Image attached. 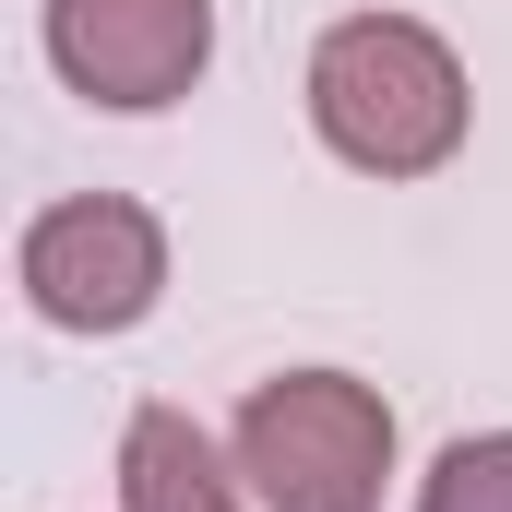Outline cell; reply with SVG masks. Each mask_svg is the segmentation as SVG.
Here are the masks:
<instances>
[{"label":"cell","instance_id":"4","mask_svg":"<svg viewBox=\"0 0 512 512\" xmlns=\"http://www.w3.org/2000/svg\"><path fill=\"white\" fill-rule=\"evenodd\" d=\"M48 60L96 108H179L215 60V0H48Z\"/></svg>","mask_w":512,"mask_h":512},{"label":"cell","instance_id":"1","mask_svg":"<svg viewBox=\"0 0 512 512\" xmlns=\"http://www.w3.org/2000/svg\"><path fill=\"white\" fill-rule=\"evenodd\" d=\"M310 131L370 179H429L465 143V60L405 12H346L310 48Z\"/></svg>","mask_w":512,"mask_h":512},{"label":"cell","instance_id":"3","mask_svg":"<svg viewBox=\"0 0 512 512\" xmlns=\"http://www.w3.org/2000/svg\"><path fill=\"white\" fill-rule=\"evenodd\" d=\"M167 286V227L120 203V191H84V203H48L24 227V298L36 322L60 334H131Z\"/></svg>","mask_w":512,"mask_h":512},{"label":"cell","instance_id":"5","mask_svg":"<svg viewBox=\"0 0 512 512\" xmlns=\"http://www.w3.org/2000/svg\"><path fill=\"white\" fill-rule=\"evenodd\" d=\"M120 512H239V477L179 405H143L120 429Z\"/></svg>","mask_w":512,"mask_h":512},{"label":"cell","instance_id":"2","mask_svg":"<svg viewBox=\"0 0 512 512\" xmlns=\"http://www.w3.org/2000/svg\"><path fill=\"white\" fill-rule=\"evenodd\" d=\"M239 477L262 489V512H382L393 405L346 370H274L239 405Z\"/></svg>","mask_w":512,"mask_h":512},{"label":"cell","instance_id":"6","mask_svg":"<svg viewBox=\"0 0 512 512\" xmlns=\"http://www.w3.org/2000/svg\"><path fill=\"white\" fill-rule=\"evenodd\" d=\"M417 512H512V429H465V441L429 465Z\"/></svg>","mask_w":512,"mask_h":512}]
</instances>
